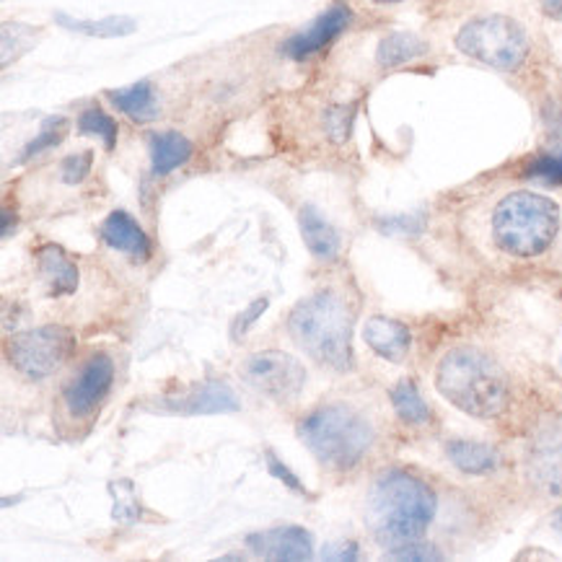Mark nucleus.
<instances>
[{"label":"nucleus","mask_w":562,"mask_h":562,"mask_svg":"<svg viewBox=\"0 0 562 562\" xmlns=\"http://www.w3.org/2000/svg\"><path fill=\"white\" fill-rule=\"evenodd\" d=\"M436 516V493L420 477L389 470L373 482L369 493V521L373 537L384 547L415 542Z\"/></svg>","instance_id":"nucleus-1"},{"label":"nucleus","mask_w":562,"mask_h":562,"mask_svg":"<svg viewBox=\"0 0 562 562\" xmlns=\"http://www.w3.org/2000/svg\"><path fill=\"white\" fill-rule=\"evenodd\" d=\"M436 386L453 407L472 417H498L508 407V379L501 366L474 348L446 352Z\"/></svg>","instance_id":"nucleus-2"},{"label":"nucleus","mask_w":562,"mask_h":562,"mask_svg":"<svg viewBox=\"0 0 562 562\" xmlns=\"http://www.w3.org/2000/svg\"><path fill=\"white\" fill-rule=\"evenodd\" d=\"M288 333L316 363L352 369V312L337 293L322 291L301 301L288 316Z\"/></svg>","instance_id":"nucleus-3"},{"label":"nucleus","mask_w":562,"mask_h":562,"mask_svg":"<svg viewBox=\"0 0 562 562\" xmlns=\"http://www.w3.org/2000/svg\"><path fill=\"white\" fill-rule=\"evenodd\" d=\"M299 438L327 470L348 472L369 453L373 428L358 409L329 405L299 423Z\"/></svg>","instance_id":"nucleus-4"},{"label":"nucleus","mask_w":562,"mask_h":562,"mask_svg":"<svg viewBox=\"0 0 562 562\" xmlns=\"http://www.w3.org/2000/svg\"><path fill=\"white\" fill-rule=\"evenodd\" d=\"M560 228V207L537 192H514L493 213V239L506 255L537 257Z\"/></svg>","instance_id":"nucleus-5"},{"label":"nucleus","mask_w":562,"mask_h":562,"mask_svg":"<svg viewBox=\"0 0 562 562\" xmlns=\"http://www.w3.org/2000/svg\"><path fill=\"white\" fill-rule=\"evenodd\" d=\"M457 47L459 53L495 70H516L529 55V37L514 19L482 16L461 26Z\"/></svg>","instance_id":"nucleus-6"},{"label":"nucleus","mask_w":562,"mask_h":562,"mask_svg":"<svg viewBox=\"0 0 562 562\" xmlns=\"http://www.w3.org/2000/svg\"><path fill=\"white\" fill-rule=\"evenodd\" d=\"M76 335L65 327H37L13 335L5 352L13 369L26 379H47L63 369V363L74 356Z\"/></svg>","instance_id":"nucleus-7"},{"label":"nucleus","mask_w":562,"mask_h":562,"mask_svg":"<svg viewBox=\"0 0 562 562\" xmlns=\"http://www.w3.org/2000/svg\"><path fill=\"white\" fill-rule=\"evenodd\" d=\"M241 376L257 392L272 396V400H293L306 384V369L293 356L280 350H265L247 358L241 366Z\"/></svg>","instance_id":"nucleus-8"},{"label":"nucleus","mask_w":562,"mask_h":562,"mask_svg":"<svg viewBox=\"0 0 562 562\" xmlns=\"http://www.w3.org/2000/svg\"><path fill=\"white\" fill-rule=\"evenodd\" d=\"M114 381V363L110 356L97 352L83 363L68 386H65L63 400L68 413L74 417H89L93 409L102 405V400L110 394Z\"/></svg>","instance_id":"nucleus-9"},{"label":"nucleus","mask_w":562,"mask_h":562,"mask_svg":"<svg viewBox=\"0 0 562 562\" xmlns=\"http://www.w3.org/2000/svg\"><path fill=\"white\" fill-rule=\"evenodd\" d=\"M352 11L345 3L329 5L322 16H316L312 24H308L304 32L293 34L283 42V55L291 57V60H306L316 53H322L324 47L333 45V42L340 37L345 29L350 26Z\"/></svg>","instance_id":"nucleus-10"},{"label":"nucleus","mask_w":562,"mask_h":562,"mask_svg":"<svg viewBox=\"0 0 562 562\" xmlns=\"http://www.w3.org/2000/svg\"><path fill=\"white\" fill-rule=\"evenodd\" d=\"M156 413L164 415H218V413H236L239 400L223 381H207V384L192 386L187 394L164 396L154 402Z\"/></svg>","instance_id":"nucleus-11"},{"label":"nucleus","mask_w":562,"mask_h":562,"mask_svg":"<svg viewBox=\"0 0 562 562\" xmlns=\"http://www.w3.org/2000/svg\"><path fill=\"white\" fill-rule=\"evenodd\" d=\"M247 547L257 558L278 562H304L314 558V537L304 526H278L247 537Z\"/></svg>","instance_id":"nucleus-12"},{"label":"nucleus","mask_w":562,"mask_h":562,"mask_svg":"<svg viewBox=\"0 0 562 562\" xmlns=\"http://www.w3.org/2000/svg\"><path fill=\"white\" fill-rule=\"evenodd\" d=\"M99 236H102L106 247L125 251V255L140 259V262H146L150 257V241L146 231H143L138 226V221L125 211L110 213V218H106L102 223V228H99Z\"/></svg>","instance_id":"nucleus-13"},{"label":"nucleus","mask_w":562,"mask_h":562,"mask_svg":"<svg viewBox=\"0 0 562 562\" xmlns=\"http://www.w3.org/2000/svg\"><path fill=\"white\" fill-rule=\"evenodd\" d=\"M363 340L376 356L400 363V360H405L413 337H409V329L402 322L386 319V316H373V319L366 322Z\"/></svg>","instance_id":"nucleus-14"},{"label":"nucleus","mask_w":562,"mask_h":562,"mask_svg":"<svg viewBox=\"0 0 562 562\" xmlns=\"http://www.w3.org/2000/svg\"><path fill=\"white\" fill-rule=\"evenodd\" d=\"M40 259V272L49 285V295H70L78 288V268L70 262V257L65 255L63 247L57 244H45L37 251Z\"/></svg>","instance_id":"nucleus-15"},{"label":"nucleus","mask_w":562,"mask_h":562,"mask_svg":"<svg viewBox=\"0 0 562 562\" xmlns=\"http://www.w3.org/2000/svg\"><path fill=\"white\" fill-rule=\"evenodd\" d=\"M301 236H304L308 251L316 259H335L340 251V234L324 221V215L314 205L301 207Z\"/></svg>","instance_id":"nucleus-16"},{"label":"nucleus","mask_w":562,"mask_h":562,"mask_svg":"<svg viewBox=\"0 0 562 562\" xmlns=\"http://www.w3.org/2000/svg\"><path fill=\"white\" fill-rule=\"evenodd\" d=\"M192 156V143L179 133H156L150 138V169L156 177H167L184 167Z\"/></svg>","instance_id":"nucleus-17"},{"label":"nucleus","mask_w":562,"mask_h":562,"mask_svg":"<svg viewBox=\"0 0 562 562\" xmlns=\"http://www.w3.org/2000/svg\"><path fill=\"white\" fill-rule=\"evenodd\" d=\"M535 472L552 493H562V430H550L535 446Z\"/></svg>","instance_id":"nucleus-18"},{"label":"nucleus","mask_w":562,"mask_h":562,"mask_svg":"<svg viewBox=\"0 0 562 562\" xmlns=\"http://www.w3.org/2000/svg\"><path fill=\"white\" fill-rule=\"evenodd\" d=\"M110 102L117 106L122 114H127L133 122H154L158 117V104H156V93L154 86L148 81L133 83L127 89H117L106 93Z\"/></svg>","instance_id":"nucleus-19"},{"label":"nucleus","mask_w":562,"mask_h":562,"mask_svg":"<svg viewBox=\"0 0 562 562\" xmlns=\"http://www.w3.org/2000/svg\"><path fill=\"white\" fill-rule=\"evenodd\" d=\"M446 457L451 459V464L457 470L467 474H487L501 464L498 451L490 449L485 443H472V441H451L446 446Z\"/></svg>","instance_id":"nucleus-20"},{"label":"nucleus","mask_w":562,"mask_h":562,"mask_svg":"<svg viewBox=\"0 0 562 562\" xmlns=\"http://www.w3.org/2000/svg\"><path fill=\"white\" fill-rule=\"evenodd\" d=\"M55 21L63 29H70V32L86 34V37H99V40L130 37V34L138 29L135 19H130V16H110V19H102V21H83V19L68 16V13H55Z\"/></svg>","instance_id":"nucleus-21"},{"label":"nucleus","mask_w":562,"mask_h":562,"mask_svg":"<svg viewBox=\"0 0 562 562\" xmlns=\"http://www.w3.org/2000/svg\"><path fill=\"white\" fill-rule=\"evenodd\" d=\"M428 53V45L413 32H394L381 40L376 49V60L381 68H400V65L413 63Z\"/></svg>","instance_id":"nucleus-22"},{"label":"nucleus","mask_w":562,"mask_h":562,"mask_svg":"<svg viewBox=\"0 0 562 562\" xmlns=\"http://www.w3.org/2000/svg\"><path fill=\"white\" fill-rule=\"evenodd\" d=\"M392 405L396 409V415L409 425H425L430 420V409L423 402V396L417 392L413 381L405 379L392 389Z\"/></svg>","instance_id":"nucleus-23"},{"label":"nucleus","mask_w":562,"mask_h":562,"mask_svg":"<svg viewBox=\"0 0 562 562\" xmlns=\"http://www.w3.org/2000/svg\"><path fill=\"white\" fill-rule=\"evenodd\" d=\"M78 133L93 135V138H99L104 143L106 150H114V146H117L120 127H117V122H114L104 110L91 106V110H86L81 117H78Z\"/></svg>","instance_id":"nucleus-24"},{"label":"nucleus","mask_w":562,"mask_h":562,"mask_svg":"<svg viewBox=\"0 0 562 562\" xmlns=\"http://www.w3.org/2000/svg\"><path fill=\"white\" fill-rule=\"evenodd\" d=\"M65 133H68V120H65V117H49V120H45V125H42L37 138L29 143V146L24 148V154H21V161H29V158L40 156L42 150L55 148L57 143H63Z\"/></svg>","instance_id":"nucleus-25"},{"label":"nucleus","mask_w":562,"mask_h":562,"mask_svg":"<svg viewBox=\"0 0 562 562\" xmlns=\"http://www.w3.org/2000/svg\"><path fill=\"white\" fill-rule=\"evenodd\" d=\"M114 495V521L135 524L140 518V503L135 498V490L127 480L114 482L110 487Z\"/></svg>","instance_id":"nucleus-26"},{"label":"nucleus","mask_w":562,"mask_h":562,"mask_svg":"<svg viewBox=\"0 0 562 562\" xmlns=\"http://www.w3.org/2000/svg\"><path fill=\"white\" fill-rule=\"evenodd\" d=\"M386 560H402V562H438L443 560V554L436 550L434 544H420L415 539V542H405V544H396V547H389V552L384 554Z\"/></svg>","instance_id":"nucleus-27"},{"label":"nucleus","mask_w":562,"mask_h":562,"mask_svg":"<svg viewBox=\"0 0 562 562\" xmlns=\"http://www.w3.org/2000/svg\"><path fill=\"white\" fill-rule=\"evenodd\" d=\"M524 177L539 179V182H544V184L562 187V154L539 156L537 161H531L529 167H526Z\"/></svg>","instance_id":"nucleus-28"},{"label":"nucleus","mask_w":562,"mask_h":562,"mask_svg":"<svg viewBox=\"0 0 562 562\" xmlns=\"http://www.w3.org/2000/svg\"><path fill=\"white\" fill-rule=\"evenodd\" d=\"M352 120H356V104L333 106V110L327 112V133H329V138H333L335 143L348 140Z\"/></svg>","instance_id":"nucleus-29"},{"label":"nucleus","mask_w":562,"mask_h":562,"mask_svg":"<svg viewBox=\"0 0 562 562\" xmlns=\"http://www.w3.org/2000/svg\"><path fill=\"white\" fill-rule=\"evenodd\" d=\"M91 164H93V154L91 150H83V154H76V156H68L65 161L60 164V177L65 184H81L86 177H89L91 171Z\"/></svg>","instance_id":"nucleus-30"},{"label":"nucleus","mask_w":562,"mask_h":562,"mask_svg":"<svg viewBox=\"0 0 562 562\" xmlns=\"http://www.w3.org/2000/svg\"><path fill=\"white\" fill-rule=\"evenodd\" d=\"M268 306H270L268 299L251 301V304H249L247 308H244V312H241L239 316H236L234 324H231V340H239V337L247 335L249 329L255 327V322L259 319V316L268 312Z\"/></svg>","instance_id":"nucleus-31"},{"label":"nucleus","mask_w":562,"mask_h":562,"mask_svg":"<svg viewBox=\"0 0 562 562\" xmlns=\"http://www.w3.org/2000/svg\"><path fill=\"white\" fill-rule=\"evenodd\" d=\"M265 461H268V472L272 474V477L276 480H280L283 482V485L288 487V490H293V493H299V495H306V487H304V482H301L299 477H295V474L288 470V467L283 464V461H280L278 457H276V451H265Z\"/></svg>","instance_id":"nucleus-32"},{"label":"nucleus","mask_w":562,"mask_h":562,"mask_svg":"<svg viewBox=\"0 0 562 562\" xmlns=\"http://www.w3.org/2000/svg\"><path fill=\"white\" fill-rule=\"evenodd\" d=\"M29 32H32V29L24 24H3V57L11 53V47H13V60H16L21 53H26L34 40L21 42V37H26Z\"/></svg>","instance_id":"nucleus-33"},{"label":"nucleus","mask_w":562,"mask_h":562,"mask_svg":"<svg viewBox=\"0 0 562 562\" xmlns=\"http://www.w3.org/2000/svg\"><path fill=\"white\" fill-rule=\"evenodd\" d=\"M381 231H384V234H420L423 218H415V215H396V218L381 223Z\"/></svg>","instance_id":"nucleus-34"},{"label":"nucleus","mask_w":562,"mask_h":562,"mask_svg":"<svg viewBox=\"0 0 562 562\" xmlns=\"http://www.w3.org/2000/svg\"><path fill=\"white\" fill-rule=\"evenodd\" d=\"M322 560H337V562L358 560V544L356 542L327 544V547H324V552H322Z\"/></svg>","instance_id":"nucleus-35"},{"label":"nucleus","mask_w":562,"mask_h":562,"mask_svg":"<svg viewBox=\"0 0 562 562\" xmlns=\"http://www.w3.org/2000/svg\"><path fill=\"white\" fill-rule=\"evenodd\" d=\"M544 3V11L550 13V16H560L562 13V0H542Z\"/></svg>","instance_id":"nucleus-36"},{"label":"nucleus","mask_w":562,"mask_h":562,"mask_svg":"<svg viewBox=\"0 0 562 562\" xmlns=\"http://www.w3.org/2000/svg\"><path fill=\"white\" fill-rule=\"evenodd\" d=\"M11 223H16V215L3 211V239H9V236H11Z\"/></svg>","instance_id":"nucleus-37"},{"label":"nucleus","mask_w":562,"mask_h":562,"mask_svg":"<svg viewBox=\"0 0 562 562\" xmlns=\"http://www.w3.org/2000/svg\"><path fill=\"white\" fill-rule=\"evenodd\" d=\"M554 526H558V531L562 535V508L558 510V516H554Z\"/></svg>","instance_id":"nucleus-38"},{"label":"nucleus","mask_w":562,"mask_h":562,"mask_svg":"<svg viewBox=\"0 0 562 562\" xmlns=\"http://www.w3.org/2000/svg\"><path fill=\"white\" fill-rule=\"evenodd\" d=\"M373 3H396V0H373Z\"/></svg>","instance_id":"nucleus-39"}]
</instances>
